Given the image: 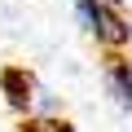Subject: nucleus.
Listing matches in <instances>:
<instances>
[{"mask_svg":"<svg viewBox=\"0 0 132 132\" xmlns=\"http://www.w3.org/2000/svg\"><path fill=\"white\" fill-rule=\"evenodd\" d=\"M75 13H79L84 31H88L101 48H110V53H119V48L132 40V27H128L123 9H114L110 0H75Z\"/></svg>","mask_w":132,"mask_h":132,"instance_id":"f257e3e1","label":"nucleus"},{"mask_svg":"<svg viewBox=\"0 0 132 132\" xmlns=\"http://www.w3.org/2000/svg\"><path fill=\"white\" fill-rule=\"evenodd\" d=\"M106 88H110V97H114V106L132 114V57H123V53H114V57L106 62Z\"/></svg>","mask_w":132,"mask_h":132,"instance_id":"f03ea898","label":"nucleus"},{"mask_svg":"<svg viewBox=\"0 0 132 132\" xmlns=\"http://www.w3.org/2000/svg\"><path fill=\"white\" fill-rule=\"evenodd\" d=\"M22 110H27V114H40V119H57V114H62V101H57V97H53L44 84H35V79H31Z\"/></svg>","mask_w":132,"mask_h":132,"instance_id":"7ed1b4c3","label":"nucleus"},{"mask_svg":"<svg viewBox=\"0 0 132 132\" xmlns=\"http://www.w3.org/2000/svg\"><path fill=\"white\" fill-rule=\"evenodd\" d=\"M110 5H114V9H123V0H110Z\"/></svg>","mask_w":132,"mask_h":132,"instance_id":"20e7f679","label":"nucleus"}]
</instances>
